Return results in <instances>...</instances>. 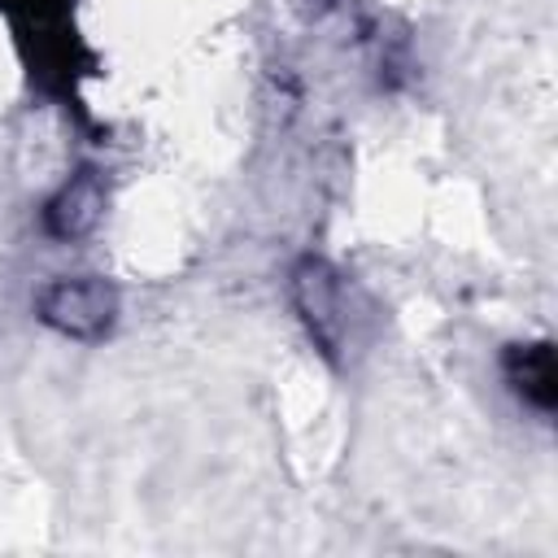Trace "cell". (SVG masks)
<instances>
[{"instance_id":"6da1fadb","label":"cell","mask_w":558,"mask_h":558,"mask_svg":"<svg viewBox=\"0 0 558 558\" xmlns=\"http://www.w3.org/2000/svg\"><path fill=\"white\" fill-rule=\"evenodd\" d=\"M44 318L70 336H96L113 318V292L100 279H61L44 292Z\"/></svg>"}]
</instances>
